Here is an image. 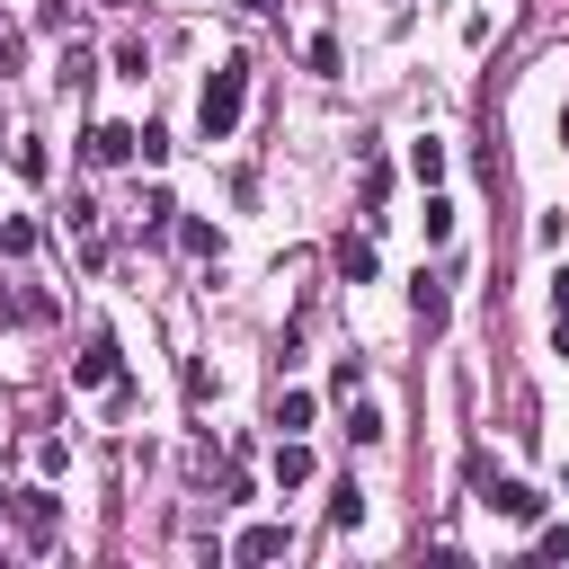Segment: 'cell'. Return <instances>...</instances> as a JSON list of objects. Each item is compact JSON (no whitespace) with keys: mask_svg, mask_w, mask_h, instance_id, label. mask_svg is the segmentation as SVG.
<instances>
[{"mask_svg":"<svg viewBox=\"0 0 569 569\" xmlns=\"http://www.w3.org/2000/svg\"><path fill=\"white\" fill-rule=\"evenodd\" d=\"M276 427L302 436V427H311V391H276Z\"/></svg>","mask_w":569,"mask_h":569,"instance_id":"12","label":"cell"},{"mask_svg":"<svg viewBox=\"0 0 569 569\" xmlns=\"http://www.w3.org/2000/svg\"><path fill=\"white\" fill-rule=\"evenodd\" d=\"M71 382H89V391H98V382H116V338H107V329H89V347H80Z\"/></svg>","mask_w":569,"mask_h":569,"instance_id":"4","label":"cell"},{"mask_svg":"<svg viewBox=\"0 0 569 569\" xmlns=\"http://www.w3.org/2000/svg\"><path fill=\"white\" fill-rule=\"evenodd\" d=\"M347 436H356V445H382V409L356 400V409H347Z\"/></svg>","mask_w":569,"mask_h":569,"instance_id":"14","label":"cell"},{"mask_svg":"<svg viewBox=\"0 0 569 569\" xmlns=\"http://www.w3.org/2000/svg\"><path fill=\"white\" fill-rule=\"evenodd\" d=\"M284 551H293V533H284V525H249V533L231 542V560H284Z\"/></svg>","mask_w":569,"mask_h":569,"instance_id":"6","label":"cell"},{"mask_svg":"<svg viewBox=\"0 0 569 569\" xmlns=\"http://www.w3.org/2000/svg\"><path fill=\"white\" fill-rule=\"evenodd\" d=\"M560 489H569V471H560Z\"/></svg>","mask_w":569,"mask_h":569,"instance_id":"21","label":"cell"},{"mask_svg":"<svg viewBox=\"0 0 569 569\" xmlns=\"http://www.w3.org/2000/svg\"><path fill=\"white\" fill-rule=\"evenodd\" d=\"M249 9H258V18H267V9H276V0H249Z\"/></svg>","mask_w":569,"mask_h":569,"instance_id":"19","label":"cell"},{"mask_svg":"<svg viewBox=\"0 0 569 569\" xmlns=\"http://www.w3.org/2000/svg\"><path fill=\"white\" fill-rule=\"evenodd\" d=\"M178 240H187L196 258H213V249H222V231H213V222H178Z\"/></svg>","mask_w":569,"mask_h":569,"instance_id":"15","label":"cell"},{"mask_svg":"<svg viewBox=\"0 0 569 569\" xmlns=\"http://www.w3.org/2000/svg\"><path fill=\"white\" fill-rule=\"evenodd\" d=\"M240 107H249V62H213V71H204V98H196V124H204V142H231Z\"/></svg>","mask_w":569,"mask_h":569,"instance_id":"1","label":"cell"},{"mask_svg":"<svg viewBox=\"0 0 569 569\" xmlns=\"http://www.w3.org/2000/svg\"><path fill=\"white\" fill-rule=\"evenodd\" d=\"M560 142H569V107H560Z\"/></svg>","mask_w":569,"mask_h":569,"instance_id":"20","label":"cell"},{"mask_svg":"<svg viewBox=\"0 0 569 569\" xmlns=\"http://www.w3.org/2000/svg\"><path fill=\"white\" fill-rule=\"evenodd\" d=\"M98 169H124L133 151H142V124H89V142H80Z\"/></svg>","mask_w":569,"mask_h":569,"instance_id":"3","label":"cell"},{"mask_svg":"<svg viewBox=\"0 0 569 569\" xmlns=\"http://www.w3.org/2000/svg\"><path fill=\"white\" fill-rule=\"evenodd\" d=\"M302 480H311V445L284 436V445H276V489H302Z\"/></svg>","mask_w":569,"mask_h":569,"instance_id":"7","label":"cell"},{"mask_svg":"<svg viewBox=\"0 0 569 569\" xmlns=\"http://www.w3.org/2000/svg\"><path fill=\"white\" fill-rule=\"evenodd\" d=\"M329 525H338V533H347V525H365V489H356V480H338V489H329Z\"/></svg>","mask_w":569,"mask_h":569,"instance_id":"11","label":"cell"},{"mask_svg":"<svg viewBox=\"0 0 569 569\" xmlns=\"http://www.w3.org/2000/svg\"><path fill=\"white\" fill-rule=\"evenodd\" d=\"M338 276H347V284H373V240L347 231V240H338Z\"/></svg>","mask_w":569,"mask_h":569,"instance_id":"8","label":"cell"},{"mask_svg":"<svg viewBox=\"0 0 569 569\" xmlns=\"http://www.w3.org/2000/svg\"><path fill=\"white\" fill-rule=\"evenodd\" d=\"M409 311H418L427 329H445V284H436V276H418V284H409Z\"/></svg>","mask_w":569,"mask_h":569,"instance_id":"10","label":"cell"},{"mask_svg":"<svg viewBox=\"0 0 569 569\" xmlns=\"http://www.w3.org/2000/svg\"><path fill=\"white\" fill-rule=\"evenodd\" d=\"M551 302H560V311H569V267H560V276H551Z\"/></svg>","mask_w":569,"mask_h":569,"instance_id":"18","label":"cell"},{"mask_svg":"<svg viewBox=\"0 0 569 569\" xmlns=\"http://www.w3.org/2000/svg\"><path fill=\"white\" fill-rule=\"evenodd\" d=\"M409 178H418V187H436V178H445V142H427V133H418V142H409Z\"/></svg>","mask_w":569,"mask_h":569,"instance_id":"9","label":"cell"},{"mask_svg":"<svg viewBox=\"0 0 569 569\" xmlns=\"http://www.w3.org/2000/svg\"><path fill=\"white\" fill-rule=\"evenodd\" d=\"M533 551H542V560H569V525H542V533H533Z\"/></svg>","mask_w":569,"mask_h":569,"instance_id":"16","label":"cell"},{"mask_svg":"<svg viewBox=\"0 0 569 569\" xmlns=\"http://www.w3.org/2000/svg\"><path fill=\"white\" fill-rule=\"evenodd\" d=\"M489 507H498L507 525H542V489H525V480H498V489H489Z\"/></svg>","mask_w":569,"mask_h":569,"instance_id":"5","label":"cell"},{"mask_svg":"<svg viewBox=\"0 0 569 569\" xmlns=\"http://www.w3.org/2000/svg\"><path fill=\"white\" fill-rule=\"evenodd\" d=\"M0 249H9V258H27V249H36V222H27V213H9V222H0Z\"/></svg>","mask_w":569,"mask_h":569,"instance_id":"13","label":"cell"},{"mask_svg":"<svg viewBox=\"0 0 569 569\" xmlns=\"http://www.w3.org/2000/svg\"><path fill=\"white\" fill-rule=\"evenodd\" d=\"M9 516H18V533H27V551H44V542H53V525H62V507H53V489H18V498H9Z\"/></svg>","mask_w":569,"mask_h":569,"instance_id":"2","label":"cell"},{"mask_svg":"<svg viewBox=\"0 0 569 569\" xmlns=\"http://www.w3.org/2000/svg\"><path fill=\"white\" fill-rule=\"evenodd\" d=\"M18 62H27V36H0V80H9Z\"/></svg>","mask_w":569,"mask_h":569,"instance_id":"17","label":"cell"}]
</instances>
